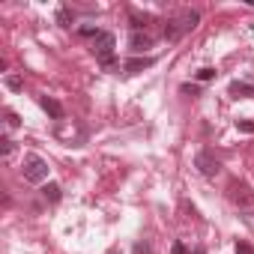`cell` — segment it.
<instances>
[{"label": "cell", "mask_w": 254, "mask_h": 254, "mask_svg": "<svg viewBox=\"0 0 254 254\" xmlns=\"http://www.w3.org/2000/svg\"><path fill=\"white\" fill-rule=\"evenodd\" d=\"M114 48H117V39H114V33H108V30H102L96 39H93V54L105 63V66H111L114 60Z\"/></svg>", "instance_id": "3"}, {"label": "cell", "mask_w": 254, "mask_h": 254, "mask_svg": "<svg viewBox=\"0 0 254 254\" xmlns=\"http://www.w3.org/2000/svg\"><path fill=\"white\" fill-rule=\"evenodd\" d=\"M129 48H132L135 54H144L147 48H153V36H150V33H144V30H132Z\"/></svg>", "instance_id": "5"}, {"label": "cell", "mask_w": 254, "mask_h": 254, "mask_svg": "<svg viewBox=\"0 0 254 254\" xmlns=\"http://www.w3.org/2000/svg\"><path fill=\"white\" fill-rule=\"evenodd\" d=\"M21 174H24V180H27V183H45V180H48V162H45L42 156L30 153V156H24Z\"/></svg>", "instance_id": "2"}, {"label": "cell", "mask_w": 254, "mask_h": 254, "mask_svg": "<svg viewBox=\"0 0 254 254\" xmlns=\"http://www.w3.org/2000/svg\"><path fill=\"white\" fill-rule=\"evenodd\" d=\"M183 93H186V96H191V99H194V96H197V93H200V90H197V87H194V84H183Z\"/></svg>", "instance_id": "17"}, {"label": "cell", "mask_w": 254, "mask_h": 254, "mask_svg": "<svg viewBox=\"0 0 254 254\" xmlns=\"http://www.w3.org/2000/svg\"><path fill=\"white\" fill-rule=\"evenodd\" d=\"M3 117H6V129H18V126H21V120H18V114H15V111H6Z\"/></svg>", "instance_id": "12"}, {"label": "cell", "mask_w": 254, "mask_h": 254, "mask_svg": "<svg viewBox=\"0 0 254 254\" xmlns=\"http://www.w3.org/2000/svg\"><path fill=\"white\" fill-rule=\"evenodd\" d=\"M212 78H215V69H212V66H203V69L197 72V81H212Z\"/></svg>", "instance_id": "14"}, {"label": "cell", "mask_w": 254, "mask_h": 254, "mask_svg": "<svg viewBox=\"0 0 254 254\" xmlns=\"http://www.w3.org/2000/svg\"><path fill=\"white\" fill-rule=\"evenodd\" d=\"M197 21H200V12H194V9H183L174 21H168V27H165V39H180L183 33L194 30Z\"/></svg>", "instance_id": "1"}, {"label": "cell", "mask_w": 254, "mask_h": 254, "mask_svg": "<svg viewBox=\"0 0 254 254\" xmlns=\"http://www.w3.org/2000/svg\"><path fill=\"white\" fill-rule=\"evenodd\" d=\"M0 144H3V159H12V153H15V144H12V138H0Z\"/></svg>", "instance_id": "11"}, {"label": "cell", "mask_w": 254, "mask_h": 254, "mask_svg": "<svg viewBox=\"0 0 254 254\" xmlns=\"http://www.w3.org/2000/svg\"><path fill=\"white\" fill-rule=\"evenodd\" d=\"M194 254H203V251H200V248H197V251H194Z\"/></svg>", "instance_id": "20"}, {"label": "cell", "mask_w": 254, "mask_h": 254, "mask_svg": "<svg viewBox=\"0 0 254 254\" xmlns=\"http://www.w3.org/2000/svg\"><path fill=\"white\" fill-rule=\"evenodd\" d=\"M39 105H42L54 120H63V108H60V102H54L51 96H42V99H39Z\"/></svg>", "instance_id": "8"}, {"label": "cell", "mask_w": 254, "mask_h": 254, "mask_svg": "<svg viewBox=\"0 0 254 254\" xmlns=\"http://www.w3.org/2000/svg\"><path fill=\"white\" fill-rule=\"evenodd\" d=\"M236 254H254V245H248V242H236Z\"/></svg>", "instance_id": "15"}, {"label": "cell", "mask_w": 254, "mask_h": 254, "mask_svg": "<svg viewBox=\"0 0 254 254\" xmlns=\"http://www.w3.org/2000/svg\"><path fill=\"white\" fill-rule=\"evenodd\" d=\"M150 66H156V57H132V60H126V75H138V72H144V69H150Z\"/></svg>", "instance_id": "6"}, {"label": "cell", "mask_w": 254, "mask_h": 254, "mask_svg": "<svg viewBox=\"0 0 254 254\" xmlns=\"http://www.w3.org/2000/svg\"><path fill=\"white\" fill-rule=\"evenodd\" d=\"M57 24H60V27H72V24H75V12H72L69 6H60V9H57Z\"/></svg>", "instance_id": "9"}, {"label": "cell", "mask_w": 254, "mask_h": 254, "mask_svg": "<svg viewBox=\"0 0 254 254\" xmlns=\"http://www.w3.org/2000/svg\"><path fill=\"white\" fill-rule=\"evenodd\" d=\"M236 129H239V132L254 135V120H236Z\"/></svg>", "instance_id": "13"}, {"label": "cell", "mask_w": 254, "mask_h": 254, "mask_svg": "<svg viewBox=\"0 0 254 254\" xmlns=\"http://www.w3.org/2000/svg\"><path fill=\"white\" fill-rule=\"evenodd\" d=\"M135 254H150V242H138L135 245Z\"/></svg>", "instance_id": "18"}, {"label": "cell", "mask_w": 254, "mask_h": 254, "mask_svg": "<svg viewBox=\"0 0 254 254\" xmlns=\"http://www.w3.org/2000/svg\"><path fill=\"white\" fill-rule=\"evenodd\" d=\"M194 165H197V171H200L203 177H215V174L221 171V162H218L212 153H206V150L194 156Z\"/></svg>", "instance_id": "4"}, {"label": "cell", "mask_w": 254, "mask_h": 254, "mask_svg": "<svg viewBox=\"0 0 254 254\" xmlns=\"http://www.w3.org/2000/svg\"><path fill=\"white\" fill-rule=\"evenodd\" d=\"M42 197H45L48 203H57V200H60V186H57V183H45V186H42Z\"/></svg>", "instance_id": "10"}, {"label": "cell", "mask_w": 254, "mask_h": 254, "mask_svg": "<svg viewBox=\"0 0 254 254\" xmlns=\"http://www.w3.org/2000/svg\"><path fill=\"white\" fill-rule=\"evenodd\" d=\"M251 30H254V21H251Z\"/></svg>", "instance_id": "21"}, {"label": "cell", "mask_w": 254, "mask_h": 254, "mask_svg": "<svg viewBox=\"0 0 254 254\" xmlns=\"http://www.w3.org/2000/svg\"><path fill=\"white\" fill-rule=\"evenodd\" d=\"M6 87H9V90H21V78L9 75V78H6Z\"/></svg>", "instance_id": "16"}, {"label": "cell", "mask_w": 254, "mask_h": 254, "mask_svg": "<svg viewBox=\"0 0 254 254\" xmlns=\"http://www.w3.org/2000/svg\"><path fill=\"white\" fill-rule=\"evenodd\" d=\"M227 90H230V96H233V99H245V96H254V84H245V81H233Z\"/></svg>", "instance_id": "7"}, {"label": "cell", "mask_w": 254, "mask_h": 254, "mask_svg": "<svg viewBox=\"0 0 254 254\" xmlns=\"http://www.w3.org/2000/svg\"><path fill=\"white\" fill-rule=\"evenodd\" d=\"M171 254H186V245H183V242H177V245H174V251H171Z\"/></svg>", "instance_id": "19"}]
</instances>
